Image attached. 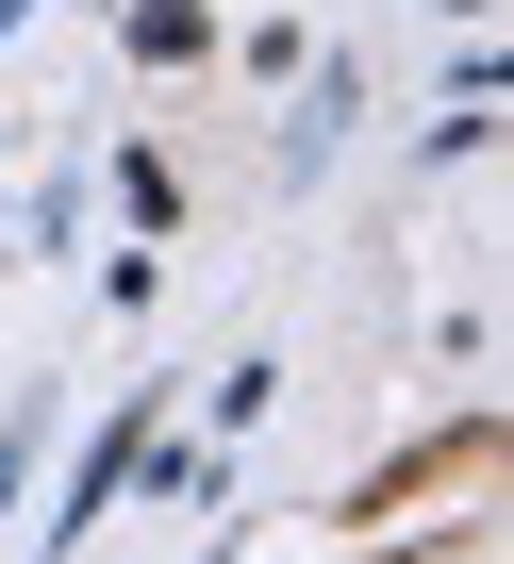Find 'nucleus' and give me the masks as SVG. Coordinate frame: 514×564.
<instances>
[{
    "label": "nucleus",
    "instance_id": "1",
    "mask_svg": "<svg viewBox=\"0 0 514 564\" xmlns=\"http://www.w3.org/2000/svg\"><path fill=\"white\" fill-rule=\"evenodd\" d=\"M150 432H166V382H133V399H117V415H100V432L67 448V481H51V514H34V547H51V564H84V531H100V514L133 498Z\"/></svg>",
    "mask_w": 514,
    "mask_h": 564
},
{
    "label": "nucleus",
    "instance_id": "2",
    "mask_svg": "<svg viewBox=\"0 0 514 564\" xmlns=\"http://www.w3.org/2000/svg\"><path fill=\"white\" fill-rule=\"evenodd\" d=\"M117 51L166 84V67H216V0H117Z\"/></svg>",
    "mask_w": 514,
    "mask_h": 564
},
{
    "label": "nucleus",
    "instance_id": "3",
    "mask_svg": "<svg viewBox=\"0 0 514 564\" xmlns=\"http://www.w3.org/2000/svg\"><path fill=\"white\" fill-rule=\"evenodd\" d=\"M365 117V67H299V117H283V166H332V133Z\"/></svg>",
    "mask_w": 514,
    "mask_h": 564
},
{
    "label": "nucleus",
    "instance_id": "4",
    "mask_svg": "<svg viewBox=\"0 0 514 564\" xmlns=\"http://www.w3.org/2000/svg\"><path fill=\"white\" fill-rule=\"evenodd\" d=\"M266 399H283V366H266V349H249V366H216V382H199V415H216V448H232V432H266Z\"/></svg>",
    "mask_w": 514,
    "mask_h": 564
},
{
    "label": "nucleus",
    "instance_id": "5",
    "mask_svg": "<svg viewBox=\"0 0 514 564\" xmlns=\"http://www.w3.org/2000/svg\"><path fill=\"white\" fill-rule=\"evenodd\" d=\"M117 216H133V232H183V166H166V150H117Z\"/></svg>",
    "mask_w": 514,
    "mask_h": 564
},
{
    "label": "nucleus",
    "instance_id": "6",
    "mask_svg": "<svg viewBox=\"0 0 514 564\" xmlns=\"http://www.w3.org/2000/svg\"><path fill=\"white\" fill-rule=\"evenodd\" d=\"M18 34H34V0H0V51H18Z\"/></svg>",
    "mask_w": 514,
    "mask_h": 564
},
{
    "label": "nucleus",
    "instance_id": "7",
    "mask_svg": "<svg viewBox=\"0 0 514 564\" xmlns=\"http://www.w3.org/2000/svg\"><path fill=\"white\" fill-rule=\"evenodd\" d=\"M100 18H117V0H100Z\"/></svg>",
    "mask_w": 514,
    "mask_h": 564
}]
</instances>
